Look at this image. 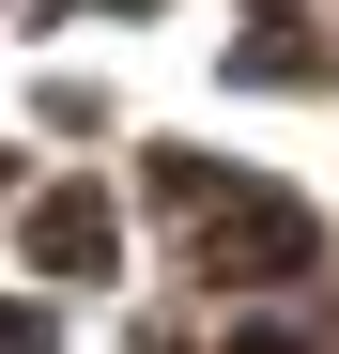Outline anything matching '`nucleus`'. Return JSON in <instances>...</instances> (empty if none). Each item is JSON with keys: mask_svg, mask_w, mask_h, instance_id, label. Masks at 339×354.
<instances>
[{"mask_svg": "<svg viewBox=\"0 0 339 354\" xmlns=\"http://www.w3.org/2000/svg\"><path fill=\"white\" fill-rule=\"evenodd\" d=\"M201 262H216V277H293V262H309V216L247 185V201H216V216H201Z\"/></svg>", "mask_w": 339, "mask_h": 354, "instance_id": "obj_1", "label": "nucleus"}, {"mask_svg": "<svg viewBox=\"0 0 339 354\" xmlns=\"http://www.w3.org/2000/svg\"><path fill=\"white\" fill-rule=\"evenodd\" d=\"M31 262H46V277H108V201H93V185L31 201Z\"/></svg>", "mask_w": 339, "mask_h": 354, "instance_id": "obj_2", "label": "nucleus"}, {"mask_svg": "<svg viewBox=\"0 0 339 354\" xmlns=\"http://www.w3.org/2000/svg\"><path fill=\"white\" fill-rule=\"evenodd\" d=\"M0 354H46V324H31V308H0Z\"/></svg>", "mask_w": 339, "mask_h": 354, "instance_id": "obj_3", "label": "nucleus"}]
</instances>
